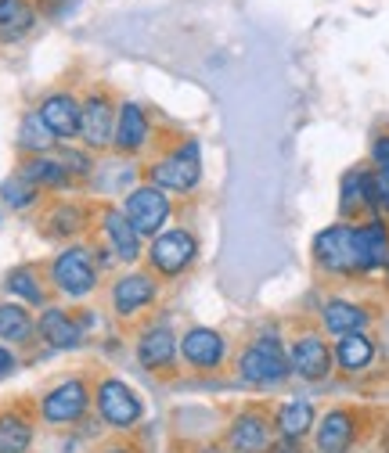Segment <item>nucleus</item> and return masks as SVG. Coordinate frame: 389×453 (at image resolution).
<instances>
[{
    "label": "nucleus",
    "mask_w": 389,
    "mask_h": 453,
    "mask_svg": "<svg viewBox=\"0 0 389 453\" xmlns=\"http://www.w3.org/2000/svg\"><path fill=\"white\" fill-rule=\"evenodd\" d=\"M12 367H15V353L8 346H0V378H4Z\"/></svg>",
    "instance_id": "e433bc0d"
},
{
    "label": "nucleus",
    "mask_w": 389,
    "mask_h": 453,
    "mask_svg": "<svg viewBox=\"0 0 389 453\" xmlns=\"http://www.w3.org/2000/svg\"><path fill=\"white\" fill-rule=\"evenodd\" d=\"M36 26V8L29 0H8L0 8V43H15L22 36H29Z\"/></svg>",
    "instance_id": "a878e982"
},
{
    "label": "nucleus",
    "mask_w": 389,
    "mask_h": 453,
    "mask_svg": "<svg viewBox=\"0 0 389 453\" xmlns=\"http://www.w3.org/2000/svg\"><path fill=\"white\" fill-rule=\"evenodd\" d=\"M76 4V0H40V8H43V15H51V19H58V15H66L69 8Z\"/></svg>",
    "instance_id": "c9c22d12"
},
{
    "label": "nucleus",
    "mask_w": 389,
    "mask_h": 453,
    "mask_svg": "<svg viewBox=\"0 0 389 453\" xmlns=\"http://www.w3.org/2000/svg\"><path fill=\"white\" fill-rule=\"evenodd\" d=\"M4 288L22 303V306H43V285L33 266H15L4 277Z\"/></svg>",
    "instance_id": "7c9ffc66"
},
{
    "label": "nucleus",
    "mask_w": 389,
    "mask_h": 453,
    "mask_svg": "<svg viewBox=\"0 0 389 453\" xmlns=\"http://www.w3.org/2000/svg\"><path fill=\"white\" fill-rule=\"evenodd\" d=\"M331 364H336V357H331V346L324 342L321 334H300L292 338L289 346V367L296 378L303 381H324L331 374Z\"/></svg>",
    "instance_id": "9d476101"
},
{
    "label": "nucleus",
    "mask_w": 389,
    "mask_h": 453,
    "mask_svg": "<svg viewBox=\"0 0 389 453\" xmlns=\"http://www.w3.org/2000/svg\"><path fill=\"white\" fill-rule=\"evenodd\" d=\"M33 331H36V320L22 303H0V338L4 342H29Z\"/></svg>",
    "instance_id": "c85d7f7f"
},
{
    "label": "nucleus",
    "mask_w": 389,
    "mask_h": 453,
    "mask_svg": "<svg viewBox=\"0 0 389 453\" xmlns=\"http://www.w3.org/2000/svg\"><path fill=\"white\" fill-rule=\"evenodd\" d=\"M123 216L141 238H155L166 231V223L174 216V198L155 184H137L123 195Z\"/></svg>",
    "instance_id": "39448f33"
},
{
    "label": "nucleus",
    "mask_w": 389,
    "mask_h": 453,
    "mask_svg": "<svg viewBox=\"0 0 389 453\" xmlns=\"http://www.w3.org/2000/svg\"><path fill=\"white\" fill-rule=\"evenodd\" d=\"M310 428H317V411L310 400H289L274 411V432L282 439L300 442L303 435H310Z\"/></svg>",
    "instance_id": "412c9836"
},
{
    "label": "nucleus",
    "mask_w": 389,
    "mask_h": 453,
    "mask_svg": "<svg viewBox=\"0 0 389 453\" xmlns=\"http://www.w3.org/2000/svg\"><path fill=\"white\" fill-rule=\"evenodd\" d=\"M94 403L90 385L83 378H69L62 385H54L43 400H40V418L47 425H73L87 414V407Z\"/></svg>",
    "instance_id": "1a4fd4ad"
},
{
    "label": "nucleus",
    "mask_w": 389,
    "mask_h": 453,
    "mask_svg": "<svg viewBox=\"0 0 389 453\" xmlns=\"http://www.w3.org/2000/svg\"><path fill=\"white\" fill-rule=\"evenodd\" d=\"M371 212L389 216V169L385 165L371 169Z\"/></svg>",
    "instance_id": "473e14b6"
},
{
    "label": "nucleus",
    "mask_w": 389,
    "mask_h": 453,
    "mask_svg": "<svg viewBox=\"0 0 389 453\" xmlns=\"http://www.w3.org/2000/svg\"><path fill=\"white\" fill-rule=\"evenodd\" d=\"M33 421L8 411V414H0V453H29L33 446Z\"/></svg>",
    "instance_id": "cd10ccee"
},
{
    "label": "nucleus",
    "mask_w": 389,
    "mask_h": 453,
    "mask_svg": "<svg viewBox=\"0 0 389 453\" xmlns=\"http://www.w3.org/2000/svg\"><path fill=\"white\" fill-rule=\"evenodd\" d=\"M292 374L289 367V353L277 338H256L249 342L238 357V378L249 381V385H260V388H270V385H282L285 378Z\"/></svg>",
    "instance_id": "20e7f679"
},
{
    "label": "nucleus",
    "mask_w": 389,
    "mask_h": 453,
    "mask_svg": "<svg viewBox=\"0 0 389 453\" xmlns=\"http://www.w3.org/2000/svg\"><path fill=\"white\" fill-rule=\"evenodd\" d=\"M40 119L47 123V130L58 137V141H73L80 137V97L58 90V94H47L40 101Z\"/></svg>",
    "instance_id": "a211bd4d"
},
{
    "label": "nucleus",
    "mask_w": 389,
    "mask_h": 453,
    "mask_svg": "<svg viewBox=\"0 0 389 453\" xmlns=\"http://www.w3.org/2000/svg\"><path fill=\"white\" fill-rule=\"evenodd\" d=\"M101 453H134L130 446H108V449H101Z\"/></svg>",
    "instance_id": "58836bf2"
},
{
    "label": "nucleus",
    "mask_w": 389,
    "mask_h": 453,
    "mask_svg": "<svg viewBox=\"0 0 389 453\" xmlns=\"http://www.w3.org/2000/svg\"><path fill=\"white\" fill-rule=\"evenodd\" d=\"M181 357L195 371H216L228 360V338L213 327H188L181 338Z\"/></svg>",
    "instance_id": "f8f14e48"
},
{
    "label": "nucleus",
    "mask_w": 389,
    "mask_h": 453,
    "mask_svg": "<svg viewBox=\"0 0 389 453\" xmlns=\"http://www.w3.org/2000/svg\"><path fill=\"white\" fill-rule=\"evenodd\" d=\"M97 259L87 245H69L62 249L58 256H54L51 263V280H54V288H58L62 296L69 299H87L97 292Z\"/></svg>",
    "instance_id": "7ed1b4c3"
},
{
    "label": "nucleus",
    "mask_w": 389,
    "mask_h": 453,
    "mask_svg": "<svg viewBox=\"0 0 389 453\" xmlns=\"http://www.w3.org/2000/svg\"><path fill=\"white\" fill-rule=\"evenodd\" d=\"M148 144H152V119H148L144 104H137V101H120L113 148H116L123 158H130V155H141Z\"/></svg>",
    "instance_id": "ddd939ff"
},
{
    "label": "nucleus",
    "mask_w": 389,
    "mask_h": 453,
    "mask_svg": "<svg viewBox=\"0 0 389 453\" xmlns=\"http://www.w3.org/2000/svg\"><path fill=\"white\" fill-rule=\"evenodd\" d=\"M195 259H198V238L184 231V226H170V231L152 238L148 270L155 277H181Z\"/></svg>",
    "instance_id": "0eeeda50"
},
{
    "label": "nucleus",
    "mask_w": 389,
    "mask_h": 453,
    "mask_svg": "<svg viewBox=\"0 0 389 453\" xmlns=\"http://www.w3.org/2000/svg\"><path fill=\"white\" fill-rule=\"evenodd\" d=\"M361 212H371V173L368 169H350L339 184V216L357 219Z\"/></svg>",
    "instance_id": "5701e85b"
},
{
    "label": "nucleus",
    "mask_w": 389,
    "mask_h": 453,
    "mask_svg": "<svg viewBox=\"0 0 389 453\" xmlns=\"http://www.w3.org/2000/svg\"><path fill=\"white\" fill-rule=\"evenodd\" d=\"M54 144H58V137L47 130V123L40 119V111H29V116L22 119V127H19V148L26 155H51Z\"/></svg>",
    "instance_id": "c756f323"
},
{
    "label": "nucleus",
    "mask_w": 389,
    "mask_h": 453,
    "mask_svg": "<svg viewBox=\"0 0 389 453\" xmlns=\"http://www.w3.org/2000/svg\"><path fill=\"white\" fill-rule=\"evenodd\" d=\"M116 116H120V104L108 90H90L80 101V141L87 151H108L116 137Z\"/></svg>",
    "instance_id": "423d86ee"
},
{
    "label": "nucleus",
    "mask_w": 389,
    "mask_h": 453,
    "mask_svg": "<svg viewBox=\"0 0 389 453\" xmlns=\"http://www.w3.org/2000/svg\"><path fill=\"white\" fill-rule=\"evenodd\" d=\"M62 162H66V169H69V177L76 180H87V177H94V165H90V155L87 151H73V148H66L62 155H58Z\"/></svg>",
    "instance_id": "72a5a7b5"
},
{
    "label": "nucleus",
    "mask_w": 389,
    "mask_h": 453,
    "mask_svg": "<svg viewBox=\"0 0 389 453\" xmlns=\"http://www.w3.org/2000/svg\"><path fill=\"white\" fill-rule=\"evenodd\" d=\"M274 442V421L263 411H242L228 428V446L235 453H267Z\"/></svg>",
    "instance_id": "2eb2a0df"
},
{
    "label": "nucleus",
    "mask_w": 389,
    "mask_h": 453,
    "mask_svg": "<svg viewBox=\"0 0 389 453\" xmlns=\"http://www.w3.org/2000/svg\"><path fill=\"white\" fill-rule=\"evenodd\" d=\"M314 263L324 273H364V252H361L357 226L354 223L324 226L314 238Z\"/></svg>",
    "instance_id": "f03ea898"
},
{
    "label": "nucleus",
    "mask_w": 389,
    "mask_h": 453,
    "mask_svg": "<svg viewBox=\"0 0 389 453\" xmlns=\"http://www.w3.org/2000/svg\"><path fill=\"white\" fill-rule=\"evenodd\" d=\"M19 177H26L33 188H66L73 180L58 155H26L19 165Z\"/></svg>",
    "instance_id": "4be33fe9"
},
{
    "label": "nucleus",
    "mask_w": 389,
    "mask_h": 453,
    "mask_svg": "<svg viewBox=\"0 0 389 453\" xmlns=\"http://www.w3.org/2000/svg\"><path fill=\"white\" fill-rule=\"evenodd\" d=\"M0 198H4L12 209H33L36 198H40V188H33L26 177H8L4 184H0Z\"/></svg>",
    "instance_id": "2f4dec72"
},
{
    "label": "nucleus",
    "mask_w": 389,
    "mask_h": 453,
    "mask_svg": "<svg viewBox=\"0 0 389 453\" xmlns=\"http://www.w3.org/2000/svg\"><path fill=\"white\" fill-rule=\"evenodd\" d=\"M357 439V414L346 411V407H336L328 411L317 428H314V442H317V453H350Z\"/></svg>",
    "instance_id": "f3484780"
},
{
    "label": "nucleus",
    "mask_w": 389,
    "mask_h": 453,
    "mask_svg": "<svg viewBox=\"0 0 389 453\" xmlns=\"http://www.w3.org/2000/svg\"><path fill=\"white\" fill-rule=\"evenodd\" d=\"M368 320H371L368 310H364L361 303H350V299H328L324 310H321V324H324V331H328V334H336V338L364 331Z\"/></svg>",
    "instance_id": "aec40b11"
},
{
    "label": "nucleus",
    "mask_w": 389,
    "mask_h": 453,
    "mask_svg": "<svg viewBox=\"0 0 389 453\" xmlns=\"http://www.w3.org/2000/svg\"><path fill=\"white\" fill-rule=\"evenodd\" d=\"M4 4H8V0H0V8H4Z\"/></svg>",
    "instance_id": "ea45409f"
},
{
    "label": "nucleus",
    "mask_w": 389,
    "mask_h": 453,
    "mask_svg": "<svg viewBox=\"0 0 389 453\" xmlns=\"http://www.w3.org/2000/svg\"><path fill=\"white\" fill-rule=\"evenodd\" d=\"M36 334L43 338L51 349H76V346H83V324L73 320L58 306H43V313L36 320Z\"/></svg>",
    "instance_id": "6ab92c4d"
},
{
    "label": "nucleus",
    "mask_w": 389,
    "mask_h": 453,
    "mask_svg": "<svg viewBox=\"0 0 389 453\" xmlns=\"http://www.w3.org/2000/svg\"><path fill=\"white\" fill-rule=\"evenodd\" d=\"M331 357H336V364H339L346 374H357V371H364V367L375 360V338L364 334V331L343 334L339 342H336V349H331Z\"/></svg>",
    "instance_id": "393cba45"
},
{
    "label": "nucleus",
    "mask_w": 389,
    "mask_h": 453,
    "mask_svg": "<svg viewBox=\"0 0 389 453\" xmlns=\"http://www.w3.org/2000/svg\"><path fill=\"white\" fill-rule=\"evenodd\" d=\"M177 353H181V342L174 338L170 324H152L137 338V364L144 371H155V374L159 371H170L174 360H177Z\"/></svg>",
    "instance_id": "4468645a"
},
{
    "label": "nucleus",
    "mask_w": 389,
    "mask_h": 453,
    "mask_svg": "<svg viewBox=\"0 0 389 453\" xmlns=\"http://www.w3.org/2000/svg\"><path fill=\"white\" fill-rule=\"evenodd\" d=\"M371 162H375V165H385V169H389V134L375 137V144H371Z\"/></svg>",
    "instance_id": "f704fd0d"
},
{
    "label": "nucleus",
    "mask_w": 389,
    "mask_h": 453,
    "mask_svg": "<svg viewBox=\"0 0 389 453\" xmlns=\"http://www.w3.org/2000/svg\"><path fill=\"white\" fill-rule=\"evenodd\" d=\"M155 296H159L155 273L152 270H130L113 285V310H116V317L130 320V317L144 313L155 303Z\"/></svg>",
    "instance_id": "9b49d317"
},
{
    "label": "nucleus",
    "mask_w": 389,
    "mask_h": 453,
    "mask_svg": "<svg viewBox=\"0 0 389 453\" xmlns=\"http://www.w3.org/2000/svg\"><path fill=\"white\" fill-rule=\"evenodd\" d=\"M101 234H105V245L120 263H137L144 256V238L130 226V219L123 216V209H105L101 212Z\"/></svg>",
    "instance_id": "dca6fc26"
},
{
    "label": "nucleus",
    "mask_w": 389,
    "mask_h": 453,
    "mask_svg": "<svg viewBox=\"0 0 389 453\" xmlns=\"http://www.w3.org/2000/svg\"><path fill=\"white\" fill-rule=\"evenodd\" d=\"M148 180L166 195H191L202 180V148H198V141L188 137L174 151L159 155L148 165Z\"/></svg>",
    "instance_id": "f257e3e1"
},
{
    "label": "nucleus",
    "mask_w": 389,
    "mask_h": 453,
    "mask_svg": "<svg viewBox=\"0 0 389 453\" xmlns=\"http://www.w3.org/2000/svg\"><path fill=\"white\" fill-rule=\"evenodd\" d=\"M267 453H300V442H292V439H282V442H270V449Z\"/></svg>",
    "instance_id": "4c0bfd02"
},
{
    "label": "nucleus",
    "mask_w": 389,
    "mask_h": 453,
    "mask_svg": "<svg viewBox=\"0 0 389 453\" xmlns=\"http://www.w3.org/2000/svg\"><path fill=\"white\" fill-rule=\"evenodd\" d=\"M83 223H87V209L73 205V202H62L43 216V234L47 238H80Z\"/></svg>",
    "instance_id": "bb28decb"
},
{
    "label": "nucleus",
    "mask_w": 389,
    "mask_h": 453,
    "mask_svg": "<svg viewBox=\"0 0 389 453\" xmlns=\"http://www.w3.org/2000/svg\"><path fill=\"white\" fill-rule=\"evenodd\" d=\"M357 234H361V252H364V273L382 270L389 263V226H385V219L375 216V219L361 223Z\"/></svg>",
    "instance_id": "b1692460"
},
{
    "label": "nucleus",
    "mask_w": 389,
    "mask_h": 453,
    "mask_svg": "<svg viewBox=\"0 0 389 453\" xmlns=\"http://www.w3.org/2000/svg\"><path fill=\"white\" fill-rule=\"evenodd\" d=\"M94 407H97V414H101L105 425H113V428H120V432L134 428V425L141 421V414H144L141 395H137L127 381H120V378H101V381H97V388H94Z\"/></svg>",
    "instance_id": "6e6552de"
}]
</instances>
